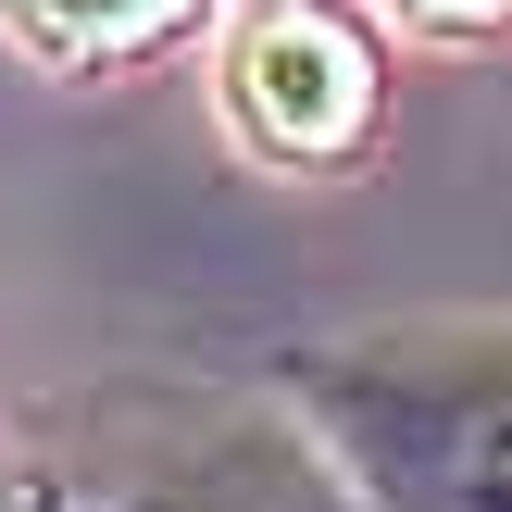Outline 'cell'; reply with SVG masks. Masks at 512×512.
<instances>
[{
    "label": "cell",
    "instance_id": "cell-1",
    "mask_svg": "<svg viewBox=\"0 0 512 512\" xmlns=\"http://www.w3.org/2000/svg\"><path fill=\"white\" fill-rule=\"evenodd\" d=\"M363 512H512V325H375L275 363Z\"/></svg>",
    "mask_w": 512,
    "mask_h": 512
},
{
    "label": "cell",
    "instance_id": "cell-2",
    "mask_svg": "<svg viewBox=\"0 0 512 512\" xmlns=\"http://www.w3.org/2000/svg\"><path fill=\"white\" fill-rule=\"evenodd\" d=\"M25 512H363L300 413H188L100 438V463H38Z\"/></svg>",
    "mask_w": 512,
    "mask_h": 512
},
{
    "label": "cell",
    "instance_id": "cell-3",
    "mask_svg": "<svg viewBox=\"0 0 512 512\" xmlns=\"http://www.w3.org/2000/svg\"><path fill=\"white\" fill-rule=\"evenodd\" d=\"M213 88H225L238 150L313 175V163H350V150L375 138L388 75H375V38L350 13H325V0H263V13L225 38V75H213Z\"/></svg>",
    "mask_w": 512,
    "mask_h": 512
},
{
    "label": "cell",
    "instance_id": "cell-4",
    "mask_svg": "<svg viewBox=\"0 0 512 512\" xmlns=\"http://www.w3.org/2000/svg\"><path fill=\"white\" fill-rule=\"evenodd\" d=\"M200 25V0H0V38L50 75H125L150 50H175Z\"/></svg>",
    "mask_w": 512,
    "mask_h": 512
},
{
    "label": "cell",
    "instance_id": "cell-5",
    "mask_svg": "<svg viewBox=\"0 0 512 512\" xmlns=\"http://www.w3.org/2000/svg\"><path fill=\"white\" fill-rule=\"evenodd\" d=\"M388 13L438 25V38H488V25H512V0H388Z\"/></svg>",
    "mask_w": 512,
    "mask_h": 512
},
{
    "label": "cell",
    "instance_id": "cell-6",
    "mask_svg": "<svg viewBox=\"0 0 512 512\" xmlns=\"http://www.w3.org/2000/svg\"><path fill=\"white\" fill-rule=\"evenodd\" d=\"M0 512H25V475H13V463H0Z\"/></svg>",
    "mask_w": 512,
    "mask_h": 512
}]
</instances>
